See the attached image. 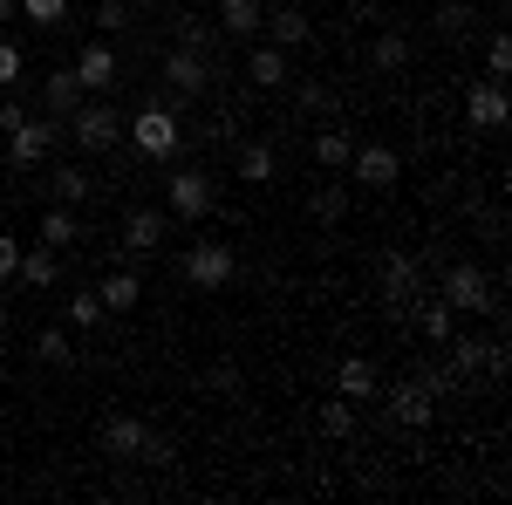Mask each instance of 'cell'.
<instances>
[{"mask_svg": "<svg viewBox=\"0 0 512 505\" xmlns=\"http://www.w3.org/2000/svg\"><path fill=\"white\" fill-rule=\"evenodd\" d=\"M123 137L137 144V157H151V164L178 157V144H185V130H178V110H164V103H137V117L123 123Z\"/></svg>", "mask_w": 512, "mask_h": 505, "instance_id": "1", "label": "cell"}, {"mask_svg": "<svg viewBox=\"0 0 512 505\" xmlns=\"http://www.w3.org/2000/svg\"><path fill=\"white\" fill-rule=\"evenodd\" d=\"M62 137H76V151H89V157H110L123 144V117L110 103H89V96H82L76 110L62 117Z\"/></svg>", "mask_w": 512, "mask_h": 505, "instance_id": "2", "label": "cell"}, {"mask_svg": "<svg viewBox=\"0 0 512 505\" xmlns=\"http://www.w3.org/2000/svg\"><path fill=\"white\" fill-rule=\"evenodd\" d=\"M233 273H239V260H233V246H226V239H198L192 253H185V280H192L198 294L233 287Z\"/></svg>", "mask_w": 512, "mask_h": 505, "instance_id": "3", "label": "cell"}, {"mask_svg": "<svg viewBox=\"0 0 512 505\" xmlns=\"http://www.w3.org/2000/svg\"><path fill=\"white\" fill-rule=\"evenodd\" d=\"M437 301H444L451 314H499V294H492V280H485L478 267H451Z\"/></svg>", "mask_w": 512, "mask_h": 505, "instance_id": "4", "label": "cell"}, {"mask_svg": "<svg viewBox=\"0 0 512 505\" xmlns=\"http://www.w3.org/2000/svg\"><path fill=\"white\" fill-rule=\"evenodd\" d=\"M55 144H62V117H28L21 130H7V157H14L21 171L48 164V157H55Z\"/></svg>", "mask_w": 512, "mask_h": 505, "instance_id": "5", "label": "cell"}, {"mask_svg": "<svg viewBox=\"0 0 512 505\" xmlns=\"http://www.w3.org/2000/svg\"><path fill=\"white\" fill-rule=\"evenodd\" d=\"M164 212L205 219V212H212V178H205V171H171V178H164Z\"/></svg>", "mask_w": 512, "mask_h": 505, "instance_id": "6", "label": "cell"}, {"mask_svg": "<svg viewBox=\"0 0 512 505\" xmlns=\"http://www.w3.org/2000/svg\"><path fill=\"white\" fill-rule=\"evenodd\" d=\"M349 171H355V185H369V192H390L396 178H403V157H396L390 144H355V151H349Z\"/></svg>", "mask_w": 512, "mask_h": 505, "instance_id": "7", "label": "cell"}, {"mask_svg": "<svg viewBox=\"0 0 512 505\" xmlns=\"http://www.w3.org/2000/svg\"><path fill=\"white\" fill-rule=\"evenodd\" d=\"M506 117H512V103H506V82H472L465 89V123L472 130H506Z\"/></svg>", "mask_w": 512, "mask_h": 505, "instance_id": "8", "label": "cell"}, {"mask_svg": "<svg viewBox=\"0 0 512 505\" xmlns=\"http://www.w3.org/2000/svg\"><path fill=\"white\" fill-rule=\"evenodd\" d=\"M158 76H164V89H171V96H205V82H212V62H205V55H192V48H171Z\"/></svg>", "mask_w": 512, "mask_h": 505, "instance_id": "9", "label": "cell"}, {"mask_svg": "<svg viewBox=\"0 0 512 505\" xmlns=\"http://www.w3.org/2000/svg\"><path fill=\"white\" fill-rule=\"evenodd\" d=\"M96 444H103V458H144V444H151V424H144V417H103Z\"/></svg>", "mask_w": 512, "mask_h": 505, "instance_id": "10", "label": "cell"}, {"mask_svg": "<svg viewBox=\"0 0 512 505\" xmlns=\"http://www.w3.org/2000/svg\"><path fill=\"white\" fill-rule=\"evenodd\" d=\"M69 69L82 76V89H89V96H103V89L117 82V48H110V41H82V55L69 62Z\"/></svg>", "mask_w": 512, "mask_h": 505, "instance_id": "11", "label": "cell"}, {"mask_svg": "<svg viewBox=\"0 0 512 505\" xmlns=\"http://www.w3.org/2000/svg\"><path fill=\"white\" fill-rule=\"evenodd\" d=\"M417 294H424V267H417L410 253H390V260H383V301L403 308V301H417Z\"/></svg>", "mask_w": 512, "mask_h": 505, "instance_id": "12", "label": "cell"}, {"mask_svg": "<svg viewBox=\"0 0 512 505\" xmlns=\"http://www.w3.org/2000/svg\"><path fill=\"white\" fill-rule=\"evenodd\" d=\"M390 417H396L403 430H424V424L437 417V396H431L424 383H396V389H390Z\"/></svg>", "mask_w": 512, "mask_h": 505, "instance_id": "13", "label": "cell"}, {"mask_svg": "<svg viewBox=\"0 0 512 505\" xmlns=\"http://www.w3.org/2000/svg\"><path fill=\"white\" fill-rule=\"evenodd\" d=\"M260 35L274 41V48H308V41H315V28H308V14H301V7H267Z\"/></svg>", "mask_w": 512, "mask_h": 505, "instance_id": "14", "label": "cell"}, {"mask_svg": "<svg viewBox=\"0 0 512 505\" xmlns=\"http://www.w3.org/2000/svg\"><path fill=\"white\" fill-rule=\"evenodd\" d=\"M82 96H89V89H82L76 69H48V76H41V110H48V117H69Z\"/></svg>", "mask_w": 512, "mask_h": 505, "instance_id": "15", "label": "cell"}, {"mask_svg": "<svg viewBox=\"0 0 512 505\" xmlns=\"http://www.w3.org/2000/svg\"><path fill=\"white\" fill-rule=\"evenodd\" d=\"M158 246H164V212H151V205H144V212H130V219H123V260L158 253Z\"/></svg>", "mask_w": 512, "mask_h": 505, "instance_id": "16", "label": "cell"}, {"mask_svg": "<svg viewBox=\"0 0 512 505\" xmlns=\"http://www.w3.org/2000/svg\"><path fill=\"white\" fill-rule=\"evenodd\" d=\"M35 239H41V246H55V253H69V246L82 239V212H76V205H48L41 226H35Z\"/></svg>", "mask_w": 512, "mask_h": 505, "instance_id": "17", "label": "cell"}, {"mask_svg": "<svg viewBox=\"0 0 512 505\" xmlns=\"http://www.w3.org/2000/svg\"><path fill=\"white\" fill-rule=\"evenodd\" d=\"M14 280H21V287H55V280H62V253H55V246H21V267H14Z\"/></svg>", "mask_w": 512, "mask_h": 505, "instance_id": "18", "label": "cell"}, {"mask_svg": "<svg viewBox=\"0 0 512 505\" xmlns=\"http://www.w3.org/2000/svg\"><path fill=\"white\" fill-rule=\"evenodd\" d=\"M260 21H267V0H219V35L253 41V35H260Z\"/></svg>", "mask_w": 512, "mask_h": 505, "instance_id": "19", "label": "cell"}, {"mask_svg": "<svg viewBox=\"0 0 512 505\" xmlns=\"http://www.w3.org/2000/svg\"><path fill=\"white\" fill-rule=\"evenodd\" d=\"M246 76H253V89H280V82H287V48L260 41V48L246 55Z\"/></svg>", "mask_w": 512, "mask_h": 505, "instance_id": "20", "label": "cell"}, {"mask_svg": "<svg viewBox=\"0 0 512 505\" xmlns=\"http://www.w3.org/2000/svg\"><path fill=\"white\" fill-rule=\"evenodd\" d=\"M96 294H103V308H110V314H130V308H144V280H137L130 267H117L110 280H103V287H96Z\"/></svg>", "mask_w": 512, "mask_h": 505, "instance_id": "21", "label": "cell"}, {"mask_svg": "<svg viewBox=\"0 0 512 505\" xmlns=\"http://www.w3.org/2000/svg\"><path fill=\"white\" fill-rule=\"evenodd\" d=\"M219 21H198V14H185V21H178V41H171V48H192V55H205V62H219Z\"/></svg>", "mask_w": 512, "mask_h": 505, "instance_id": "22", "label": "cell"}, {"mask_svg": "<svg viewBox=\"0 0 512 505\" xmlns=\"http://www.w3.org/2000/svg\"><path fill=\"white\" fill-rule=\"evenodd\" d=\"M48 198H55V205H89V171H82V164H55V171H48Z\"/></svg>", "mask_w": 512, "mask_h": 505, "instance_id": "23", "label": "cell"}, {"mask_svg": "<svg viewBox=\"0 0 512 505\" xmlns=\"http://www.w3.org/2000/svg\"><path fill=\"white\" fill-rule=\"evenodd\" d=\"M369 69H376V76H403V69H410V41L403 35H376L369 41Z\"/></svg>", "mask_w": 512, "mask_h": 505, "instance_id": "24", "label": "cell"}, {"mask_svg": "<svg viewBox=\"0 0 512 505\" xmlns=\"http://www.w3.org/2000/svg\"><path fill=\"white\" fill-rule=\"evenodd\" d=\"M417 328H424V342H451L458 335V314L444 308V301H431V294H417Z\"/></svg>", "mask_w": 512, "mask_h": 505, "instance_id": "25", "label": "cell"}, {"mask_svg": "<svg viewBox=\"0 0 512 505\" xmlns=\"http://www.w3.org/2000/svg\"><path fill=\"white\" fill-rule=\"evenodd\" d=\"M335 389H342L349 403H369V396H376V369H369L362 355H349V362L335 369Z\"/></svg>", "mask_w": 512, "mask_h": 505, "instance_id": "26", "label": "cell"}, {"mask_svg": "<svg viewBox=\"0 0 512 505\" xmlns=\"http://www.w3.org/2000/svg\"><path fill=\"white\" fill-rule=\"evenodd\" d=\"M274 171H280L274 144H246V151H239V178H246V185H274Z\"/></svg>", "mask_w": 512, "mask_h": 505, "instance_id": "27", "label": "cell"}, {"mask_svg": "<svg viewBox=\"0 0 512 505\" xmlns=\"http://www.w3.org/2000/svg\"><path fill=\"white\" fill-rule=\"evenodd\" d=\"M321 437H335V444H342V437H355V403L349 396H335V403H321Z\"/></svg>", "mask_w": 512, "mask_h": 505, "instance_id": "28", "label": "cell"}, {"mask_svg": "<svg viewBox=\"0 0 512 505\" xmlns=\"http://www.w3.org/2000/svg\"><path fill=\"white\" fill-rule=\"evenodd\" d=\"M355 151V137L349 130H315V164H328V171H342Z\"/></svg>", "mask_w": 512, "mask_h": 505, "instance_id": "29", "label": "cell"}, {"mask_svg": "<svg viewBox=\"0 0 512 505\" xmlns=\"http://www.w3.org/2000/svg\"><path fill=\"white\" fill-rule=\"evenodd\" d=\"M103 321H110L103 294H96V287H82L76 301H69V328H103Z\"/></svg>", "mask_w": 512, "mask_h": 505, "instance_id": "30", "label": "cell"}, {"mask_svg": "<svg viewBox=\"0 0 512 505\" xmlns=\"http://www.w3.org/2000/svg\"><path fill=\"white\" fill-rule=\"evenodd\" d=\"M21 21H35V28H62V21H69V0H21Z\"/></svg>", "mask_w": 512, "mask_h": 505, "instance_id": "31", "label": "cell"}, {"mask_svg": "<svg viewBox=\"0 0 512 505\" xmlns=\"http://www.w3.org/2000/svg\"><path fill=\"white\" fill-rule=\"evenodd\" d=\"M308 205H315V219H321V226H335V219L349 212V192H342V185H321V192L308 198Z\"/></svg>", "mask_w": 512, "mask_h": 505, "instance_id": "32", "label": "cell"}, {"mask_svg": "<svg viewBox=\"0 0 512 505\" xmlns=\"http://www.w3.org/2000/svg\"><path fill=\"white\" fill-rule=\"evenodd\" d=\"M35 355H41V362H55V369H62V362H69L76 349H69V335H62V328H41V335H35Z\"/></svg>", "mask_w": 512, "mask_h": 505, "instance_id": "33", "label": "cell"}, {"mask_svg": "<svg viewBox=\"0 0 512 505\" xmlns=\"http://www.w3.org/2000/svg\"><path fill=\"white\" fill-rule=\"evenodd\" d=\"M485 76H492V82H506V76H512V41H506V35L485 41Z\"/></svg>", "mask_w": 512, "mask_h": 505, "instance_id": "34", "label": "cell"}, {"mask_svg": "<svg viewBox=\"0 0 512 505\" xmlns=\"http://www.w3.org/2000/svg\"><path fill=\"white\" fill-rule=\"evenodd\" d=\"M96 28L103 35H123L130 28V0H96Z\"/></svg>", "mask_w": 512, "mask_h": 505, "instance_id": "35", "label": "cell"}, {"mask_svg": "<svg viewBox=\"0 0 512 505\" xmlns=\"http://www.w3.org/2000/svg\"><path fill=\"white\" fill-rule=\"evenodd\" d=\"M21 76H28V55H21L14 41H0V89H14Z\"/></svg>", "mask_w": 512, "mask_h": 505, "instance_id": "36", "label": "cell"}, {"mask_svg": "<svg viewBox=\"0 0 512 505\" xmlns=\"http://www.w3.org/2000/svg\"><path fill=\"white\" fill-rule=\"evenodd\" d=\"M294 103H301V117H308V110H315V117H328V110H335V96H328L321 82H301V89H294Z\"/></svg>", "mask_w": 512, "mask_h": 505, "instance_id": "37", "label": "cell"}, {"mask_svg": "<svg viewBox=\"0 0 512 505\" xmlns=\"http://www.w3.org/2000/svg\"><path fill=\"white\" fill-rule=\"evenodd\" d=\"M465 21H472V7H458V0H451V7L437 14V35H465Z\"/></svg>", "mask_w": 512, "mask_h": 505, "instance_id": "38", "label": "cell"}, {"mask_svg": "<svg viewBox=\"0 0 512 505\" xmlns=\"http://www.w3.org/2000/svg\"><path fill=\"white\" fill-rule=\"evenodd\" d=\"M465 383V376H458V369H424V389H431V396H451V389Z\"/></svg>", "mask_w": 512, "mask_h": 505, "instance_id": "39", "label": "cell"}, {"mask_svg": "<svg viewBox=\"0 0 512 505\" xmlns=\"http://www.w3.org/2000/svg\"><path fill=\"white\" fill-rule=\"evenodd\" d=\"M21 123H28V103H21V96H7V103H0V137H7V130H21Z\"/></svg>", "mask_w": 512, "mask_h": 505, "instance_id": "40", "label": "cell"}, {"mask_svg": "<svg viewBox=\"0 0 512 505\" xmlns=\"http://www.w3.org/2000/svg\"><path fill=\"white\" fill-rule=\"evenodd\" d=\"M14 267H21V239L0 233V280H14Z\"/></svg>", "mask_w": 512, "mask_h": 505, "instance_id": "41", "label": "cell"}, {"mask_svg": "<svg viewBox=\"0 0 512 505\" xmlns=\"http://www.w3.org/2000/svg\"><path fill=\"white\" fill-rule=\"evenodd\" d=\"M205 389H219V396H233V389H239V369H212V376H205Z\"/></svg>", "mask_w": 512, "mask_h": 505, "instance_id": "42", "label": "cell"}, {"mask_svg": "<svg viewBox=\"0 0 512 505\" xmlns=\"http://www.w3.org/2000/svg\"><path fill=\"white\" fill-rule=\"evenodd\" d=\"M14 14H21V0H0V28H7V21H14Z\"/></svg>", "mask_w": 512, "mask_h": 505, "instance_id": "43", "label": "cell"}, {"mask_svg": "<svg viewBox=\"0 0 512 505\" xmlns=\"http://www.w3.org/2000/svg\"><path fill=\"white\" fill-rule=\"evenodd\" d=\"M178 7H198V0H178Z\"/></svg>", "mask_w": 512, "mask_h": 505, "instance_id": "44", "label": "cell"}]
</instances>
